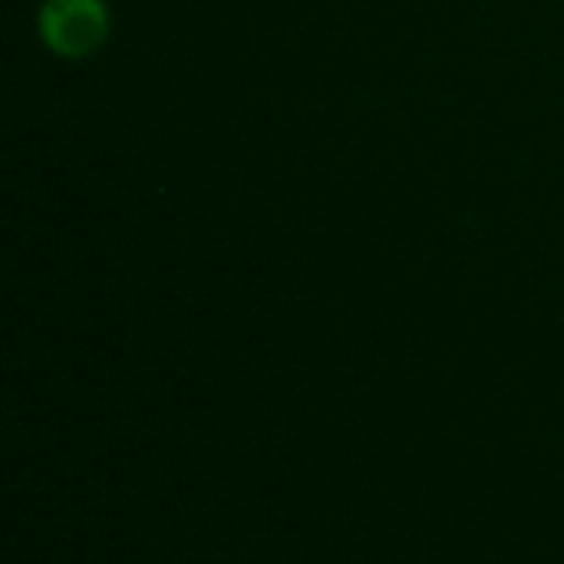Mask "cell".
<instances>
[{
  "instance_id": "1",
  "label": "cell",
  "mask_w": 564,
  "mask_h": 564,
  "mask_svg": "<svg viewBox=\"0 0 564 564\" xmlns=\"http://www.w3.org/2000/svg\"><path fill=\"white\" fill-rule=\"evenodd\" d=\"M46 43L66 56L89 53L106 33V13L96 0H50L43 13Z\"/></svg>"
}]
</instances>
